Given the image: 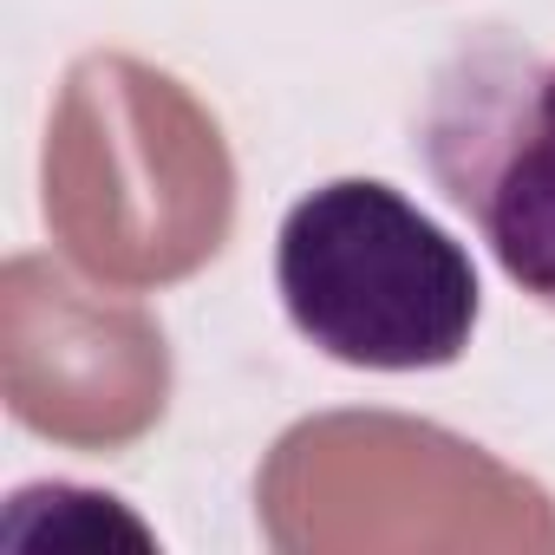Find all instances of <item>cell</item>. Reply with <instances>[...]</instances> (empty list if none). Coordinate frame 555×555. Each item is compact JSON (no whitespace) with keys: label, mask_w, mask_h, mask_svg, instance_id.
<instances>
[{"label":"cell","mask_w":555,"mask_h":555,"mask_svg":"<svg viewBox=\"0 0 555 555\" xmlns=\"http://www.w3.org/2000/svg\"><path fill=\"white\" fill-rule=\"evenodd\" d=\"M274 288L308 347L360 373H431L477 334V268L379 177L308 190L274 235Z\"/></svg>","instance_id":"3957f363"},{"label":"cell","mask_w":555,"mask_h":555,"mask_svg":"<svg viewBox=\"0 0 555 555\" xmlns=\"http://www.w3.org/2000/svg\"><path fill=\"white\" fill-rule=\"evenodd\" d=\"M170 340L138 301L79 288L47 255L0 268V399L66 451H131L170 412Z\"/></svg>","instance_id":"277c9868"},{"label":"cell","mask_w":555,"mask_h":555,"mask_svg":"<svg viewBox=\"0 0 555 555\" xmlns=\"http://www.w3.org/2000/svg\"><path fill=\"white\" fill-rule=\"evenodd\" d=\"M40 216L99 288H177L235 229L229 138L177 73L138 53H86L47 118Z\"/></svg>","instance_id":"6da1fadb"},{"label":"cell","mask_w":555,"mask_h":555,"mask_svg":"<svg viewBox=\"0 0 555 555\" xmlns=\"http://www.w3.org/2000/svg\"><path fill=\"white\" fill-rule=\"evenodd\" d=\"M418 151L496 268L555 314V60L509 34L464 40L431 79Z\"/></svg>","instance_id":"5b68a950"},{"label":"cell","mask_w":555,"mask_h":555,"mask_svg":"<svg viewBox=\"0 0 555 555\" xmlns=\"http://www.w3.org/2000/svg\"><path fill=\"white\" fill-rule=\"evenodd\" d=\"M255 516L282 555H555V496L405 412H314L268 444Z\"/></svg>","instance_id":"7a4b0ae2"}]
</instances>
